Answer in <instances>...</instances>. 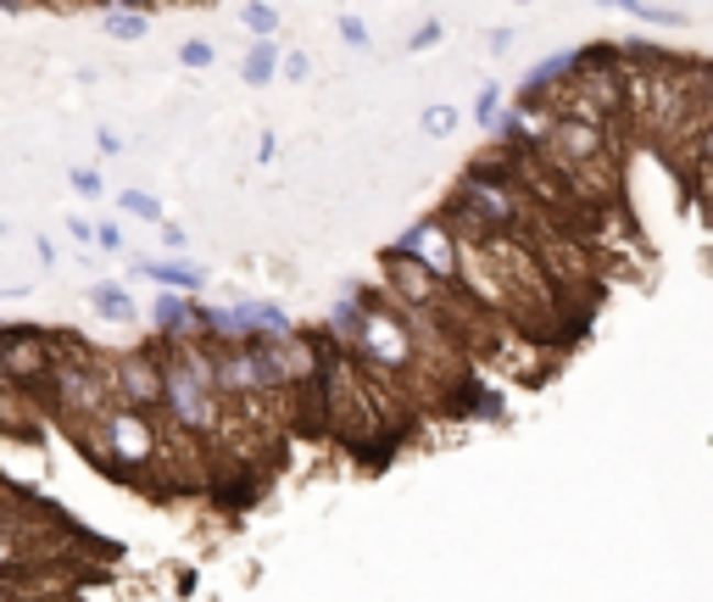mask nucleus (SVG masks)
I'll return each mask as SVG.
<instances>
[{"mask_svg": "<svg viewBox=\"0 0 713 602\" xmlns=\"http://www.w3.org/2000/svg\"><path fill=\"white\" fill-rule=\"evenodd\" d=\"M73 436H89L112 407H118V391H112V358L96 352V347H84L78 335H62V363L40 396Z\"/></svg>", "mask_w": 713, "mask_h": 602, "instance_id": "1", "label": "nucleus"}, {"mask_svg": "<svg viewBox=\"0 0 713 602\" xmlns=\"http://www.w3.org/2000/svg\"><path fill=\"white\" fill-rule=\"evenodd\" d=\"M78 447L96 458L107 474H123V480H140L145 469H156L162 458V424L151 413H134V407H112L89 436H78Z\"/></svg>", "mask_w": 713, "mask_h": 602, "instance_id": "2", "label": "nucleus"}, {"mask_svg": "<svg viewBox=\"0 0 713 602\" xmlns=\"http://www.w3.org/2000/svg\"><path fill=\"white\" fill-rule=\"evenodd\" d=\"M62 363V335L40 324H0V380H7L23 402L45 396L51 374Z\"/></svg>", "mask_w": 713, "mask_h": 602, "instance_id": "3", "label": "nucleus"}, {"mask_svg": "<svg viewBox=\"0 0 713 602\" xmlns=\"http://www.w3.org/2000/svg\"><path fill=\"white\" fill-rule=\"evenodd\" d=\"M112 391H118V407L162 418V352L156 347L118 352L112 358Z\"/></svg>", "mask_w": 713, "mask_h": 602, "instance_id": "4", "label": "nucleus"}, {"mask_svg": "<svg viewBox=\"0 0 713 602\" xmlns=\"http://www.w3.org/2000/svg\"><path fill=\"white\" fill-rule=\"evenodd\" d=\"M396 256H407V263H418L424 274H435L440 285H452L458 280V240H452V229H446V218H424V223H413L402 240H396Z\"/></svg>", "mask_w": 713, "mask_h": 602, "instance_id": "5", "label": "nucleus"}, {"mask_svg": "<svg viewBox=\"0 0 713 602\" xmlns=\"http://www.w3.org/2000/svg\"><path fill=\"white\" fill-rule=\"evenodd\" d=\"M134 274L156 280V285H162V291H173V296H190V291H201V285H207V274H201V269H190V263H134Z\"/></svg>", "mask_w": 713, "mask_h": 602, "instance_id": "6", "label": "nucleus"}, {"mask_svg": "<svg viewBox=\"0 0 713 602\" xmlns=\"http://www.w3.org/2000/svg\"><path fill=\"white\" fill-rule=\"evenodd\" d=\"M89 307H96L101 318H112V324L134 318V296H129L123 285H112V280H101V285H89Z\"/></svg>", "mask_w": 713, "mask_h": 602, "instance_id": "7", "label": "nucleus"}, {"mask_svg": "<svg viewBox=\"0 0 713 602\" xmlns=\"http://www.w3.org/2000/svg\"><path fill=\"white\" fill-rule=\"evenodd\" d=\"M101 29H107L112 40H145L151 18H145V12H129V7H107V12H101Z\"/></svg>", "mask_w": 713, "mask_h": 602, "instance_id": "8", "label": "nucleus"}, {"mask_svg": "<svg viewBox=\"0 0 713 602\" xmlns=\"http://www.w3.org/2000/svg\"><path fill=\"white\" fill-rule=\"evenodd\" d=\"M274 67H279V51H274V40H256V45L245 51V62H240L245 84H267V78H274Z\"/></svg>", "mask_w": 713, "mask_h": 602, "instance_id": "9", "label": "nucleus"}, {"mask_svg": "<svg viewBox=\"0 0 713 602\" xmlns=\"http://www.w3.org/2000/svg\"><path fill=\"white\" fill-rule=\"evenodd\" d=\"M23 429H29V402L0 380V436H23Z\"/></svg>", "mask_w": 713, "mask_h": 602, "instance_id": "10", "label": "nucleus"}, {"mask_svg": "<svg viewBox=\"0 0 713 602\" xmlns=\"http://www.w3.org/2000/svg\"><path fill=\"white\" fill-rule=\"evenodd\" d=\"M118 207H123V212H134V218H145V223H162V201H156V196H145V190H123V196H118Z\"/></svg>", "mask_w": 713, "mask_h": 602, "instance_id": "11", "label": "nucleus"}, {"mask_svg": "<svg viewBox=\"0 0 713 602\" xmlns=\"http://www.w3.org/2000/svg\"><path fill=\"white\" fill-rule=\"evenodd\" d=\"M240 18H245V29H251V34H262V40L279 29V12H274V7H245Z\"/></svg>", "mask_w": 713, "mask_h": 602, "instance_id": "12", "label": "nucleus"}, {"mask_svg": "<svg viewBox=\"0 0 713 602\" xmlns=\"http://www.w3.org/2000/svg\"><path fill=\"white\" fill-rule=\"evenodd\" d=\"M452 129H458V112H452V107H429V112H424V134L440 140V134H452Z\"/></svg>", "mask_w": 713, "mask_h": 602, "instance_id": "13", "label": "nucleus"}, {"mask_svg": "<svg viewBox=\"0 0 713 602\" xmlns=\"http://www.w3.org/2000/svg\"><path fill=\"white\" fill-rule=\"evenodd\" d=\"M496 112H502V90H496V84H485V90H480V101H474V118L491 129V123H496Z\"/></svg>", "mask_w": 713, "mask_h": 602, "instance_id": "14", "label": "nucleus"}, {"mask_svg": "<svg viewBox=\"0 0 713 602\" xmlns=\"http://www.w3.org/2000/svg\"><path fill=\"white\" fill-rule=\"evenodd\" d=\"M67 185L78 190V196H101L107 185H101V174H96V167H73V174H67Z\"/></svg>", "mask_w": 713, "mask_h": 602, "instance_id": "15", "label": "nucleus"}, {"mask_svg": "<svg viewBox=\"0 0 713 602\" xmlns=\"http://www.w3.org/2000/svg\"><path fill=\"white\" fill-rule=\"evenodd\" d=\"M178 62H185V67H212V45L207 40H185V45H178Z\"/></svg>", "mask_w": 713, "mask_h": 602, "instance_id": "16", "label": "nucleus"}, {"mask_svg": "<svg viewBox=\"0 0 713 602\" xmlns=\"http://www.w3.org/2000/svg\"><path fill=\"white\" fill-rule=\"evenodd\" d=\"M636 18H647V23H685V12H669V7H636Z\"/></svg>", "mask_w": 713, "mask_h": 602, "instance_id": "17", "label": "nucleus"}, {"mask_svg": "<svg viewBox=\"0 0 713 602\" xmlns=\"http://www.w3.org/2000/svg\"><path fill=\"white\" fill-rule=\"evenodd\" d=\"M96 245H101V251H123V234H118V223H101V229H96Z\"/></svg>", "mask_w": 713, "mask_h": 602, "instance_id": "18", "label": "nucleus"}, {"mask_svg": "<svg viewBox=\"0 0 713 602\" xmlns=\"http://www.w3.org/2000/svg\"><path fill=\"white\" fill-rule=\"evenodd\" d=\"M340 40H351V45H369V29L356 23V18H340Z\"/></svg>", "mask_w": 713, "mask_h": 602, "instance_id": "19", "label": "nucleus"}, {"mask_svg": "<svg viewBox=\"0 0 713 602\" xmlns=\"http://www.w3.org/2000/svg\"><path fill=\"white\" fill-rule=\"evenodd\" d=\"M435 40H440V29H435V23H424V29H418V40H413V51H429Z\"/></svg>", "mask_w": 713, "mask_h": 602, "instance_id": "20", "label": "nucleus"}, {"mask_svg": "<svg viewBox=\"0 0 713 602\" xmlns=\"http://www.w3.org/2000/svg\"><path fill=\"white\" fill-rule=\"evenodd\" d=\"M96 145H101V151H107V156H118V151H123V140H118V134H112V129H101V134H96Z\"/></svg>", "mask_w": 713, "mask_h": 602, "instance_id": "21", "label": "nucleus"}, {"mask_svg": "<svg viewBox=\"0 0 713 602\" xmlns=\"http://www.w3.org/2000/svg\"><path fill=\"white\" fill-rule=\"evenodd\" d=\"M67 234H73V240H96V229H89L84 218H67Z\"/></svg>", "mask_w": 713, "mask_h": 602, "instance_id": "22", "label": "nucleus"}, {"mask_svg": "<svg viewBox=\"0 0 713 602\" xmlns=\"http://www.w3.org/2000/svg\"><path fill=\"white\" fill-rule=\"evenodd\" d=\"M162 240L178 251V245H185V229H178V223H162Z\"/></svg>", "mask_w": 713, "mask_h": 602, "instance_id": "23", "label": "nucleus"}, {"mask_svg": "<svg viewBox=\"0 0 713 602\" xmlns=\"http://www.w3.org/2000/svg\"><path fill=\"white\" fill-rule=\"evenodd\" d=\"M285 73H290V78H307V56H285Z\"/></svg>", "mask_w": 713, "mask_h": 602, "instance_id": "24", "label": "nucleus"}, {"mask_svg": "<svg viewBox=\"0 0 713 602\" xmlns=\"http://www.w3.org/2000/svg\"><path fill=\"white\" fill-rule=\"evenodd\" d=\"M0 234H7V218H0Z\"/></svg>", "mask_w": 713, "mask_h": 602, "instance_id": "25", "label": "nucleus"}]
</instances>
